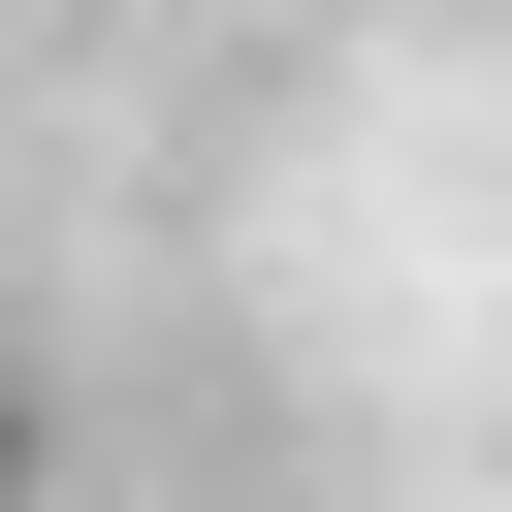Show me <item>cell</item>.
<instances>
[{"label":"cell","mask_w":512,"mask_h":512,"mask_svg":"<svg viewBox=\"0 0 512 512\" xmlns=\"http://www.w3.org/2000/svg\"><path fill=\"white\" fill-rule=\"evenodd\" d=\"M32 480H64V416H32V384H0V512H32Z\"/></svg>","instance_id":"cell-1"}]
</instances>
